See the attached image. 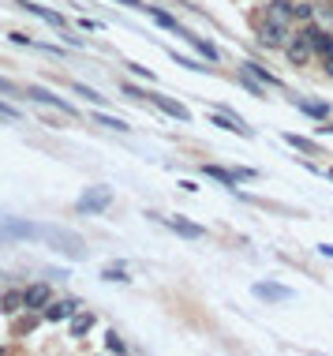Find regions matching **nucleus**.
Returning <instances> with one entry per match:
<instances>
[{"label": "nucleus", "mask_w": 333, "mask_h": 356, "mask_svg": "<svg viewBox=\"0 0 333 356\" xmlns=\"http://www.w3.org/2000/svg\"><path fill=\"white\" fill-rule=\"evenodd\" d=\"M90 326H94V315H90V312H87V315H75V323H71V334L79 337V334H87Z\"/></svg>", "instance_id": "nucleus-20"}, {"label": "nucleus", "mask_w": 333, "mask_h": 356, "mask_svg": "<svg viewBox=\"0 0 333 356\" xmlns=\"http://www.w3.org/2000/svg\"><path fill=\"white\" fill-rule=\"evenodd\" d=\"M169 229H172V233H180V236H188V240H199V236L206 233L202 225L188 222V217H169Z\"/></svg>", "instance_id": "nucleus-12"}, {"label": "nucleus", "mask_w": 333, "mask_h": 356, "mask_svg": "<svg viewBox=\"0 0 333 356\" xmlns=\"http://www.w3.org/2000/svg\"><path fill=\"white\" fill-rule=\"evenodd\" d=\"M303 34H307V38H311L314 53H318L322 60H326V57H333V38H330L326 30H318V26H307V30H303Z\"/></svg>", "instance_id": "nucleus-9"}, {"label": "nucleus", "mask_w": 333, "mask_h": 356, "mask_svg": "<svg viewBox=\"0 0 333 356\" xmlns=\"http://www.w3.org/2000/svg\"><path fill=\"white\" fill-rule=\"evenodd\" d=\"M23 296H26V308H49V300H53V289L45 285V281H34V285H26L23 289Z\"/></svg>", "instance_id": "nucleus-8"}, {"label": "nucleus", "mask_w": 333, "mask_h": 356, "mask_svg": "<svg viewBox=\"0 0 333 356\" xmlns=\"http://www.w3.org/2000/svg\"><path fill=\"white\" fill-rule=\"evenodd\" d=\"M26 98H34V102H42V105H57L60 113L75 116V105H71V102H64V98H57L53 90H45V87H38V83H26Z\"/></svg>", "instance_id": "nucleus-4"}, {"label": "nucleus", "mask_w": 333, "mask_h": 356, "mask_svg": "<svg viewBox=\"0 0 333 356\" xmlns=\"http://www.w3.org/2000/svg\"><path fill=\"white\" fill-rule=\"evenodd\" d=\"M210 121H214L217 127H221V132H236V135H244V139H251V127H247L244 121H240V116H233V113H225V109H217V113L214 116H210Z\"/></svg>", "instance_id": "nucleus-5"}, {"label": "nucleus", "mask_w": 333, "mask_h": 356, "mask_svg": "<svg viewBox=\"0 0 333 356\" xmlns=\"http://www.w3.org/2000/svg\"><path fill=\"white\" fill-rule=\"evenodd\" d=\"M0 94H8V98H26V87H19V83H12V79L0 75Z\"/></svg>", "instance_id": "nucleus-18"}, {"label": "nucleus", "mask_w": 333, "mask_h": 356, "mask_svg": "<svg viewBox=\"0 0 333 356\" xmlns=\"http://www.w3.org/2000/svg\"><path fill=\"white\" fill-rule=\"evenodd\" d=\"M289 26L292 23H281V19H270V15H266V19L258 23V45H266V49H285L292 38Z\"/></svg>", "instance_id": "nucleus-2"}, {"label": "nucleus", "mask_w": 333, "mask_h": 356, "mask_svg": "<svg viewBox=\"0 0 333 356\" xmlns=\"http://www.w3.org/2000/svg\"><path fill=\"white\" fill-rule=\"evenodd\" d=\"M202 172H206L210 180H221V184L233 188V191H236V184H240V169L228 172V169H221V166H202Z\"/></svg>", "instance_id": "nucleus-13"}, {"label": "nucleus", "mask_w": 333, "mask_h": 356, "mask_svg": "<svg viewBox=\"0 0 333 356\" xmlns=\"http://www.w3.org/2000/svg\"><path fill=\"white\" fill-rule=\"evenodd\" d=\"M0 121H4V124H19V113H15L12 105H4V102H0Z\"/></svg>", "instance_id": "nucleus-25"}, {"label": "nucleus", "mask_w": 333, "mask_h": 356, "mask_svg": "<svg viewBox=\"0 0 333 356\" xmlns=\"http://www.w3.org/2000/svg\"><path fill=\"white\" fill-rule=\"evenodd\" d=\"M146 12H150V19H154V23H161L165 30H172L177 38H188V30H183V26H180L177 19H172V15H165L161 8H146Z\"/></svg>", "instance_id": "nucleus-14"}, {"label": "nucleus", "mask_w": 333, "mask_h": 356, "mask_svg": "<svg viewBox=\"0 0 333 356\" xmlns=\"http://www.w3.org/2000/svg\"><path fill=\"white\" fill-rule=\"evenodd\" d=\"M172 57H177V53H172ZM177 64H180V68H191V71H206L199 60H191V57H177Z\"/></svg>", "instance_id": "nucleus-27"}, {"label": "nucleus", "mask_w": 333, "mask_h": 356, "mask_svg": "<svg viewBox=\"0 0 333 356\" xmlns=\"http://www.w3.org/2000/svg\"><path fill=\"white\" fill-rule=\"evenodd\" d=\"M183 42H191V45H195V49H199V53H202V57H206L210 64H217V60H221V57H217V49H214V45H210L206 38H195V34H188Z\"/></svg>", "instance_id": "nucleus-15"}, {"label": "nucleus", "mask_w": 333, "mask_h": 356, "mask_svg": "<svg viewBox=\"0 0 333 356\" xmlns=\"http://www.w3.org/2000/svg\"><path fill=\"white\" fill-rule=\"evenodd\" d=\"M105 349H109V353H124L127 345L120 341V337H116V330H113V334H109V341H105Z\"/></svg>", "instance_id": "nucleus-26"}, {"label": "nucleus", "mask_w": 333, "mask_h": 356, "mask_svg": "<svg viewBox=\"0 0 333 356\" xmlns=\"http://www.w3.org/2000/svg\"><path fill=\"white\" fill-rule=\"evenodd\" d=\"M101 278H105V281H127V270H124V267H105Z\"/></svg>", "instance_id": "nucleus-24"}, {"label": "nucleus", "mask_w": 333, "mask_h": 356, "mask_svg": "<svg viewBox=\"0 0 333 356\" xmlns=\"http://www.w3.org/2000/svg\"><path fill=\"white\" fill-rule=\"evenodd\" d=\"M255 296H258V300H273V304H289V300H292V289L277 285V281H258V285H255Z\"/></svg>", "instance_id": "nucleus-6"}, {"label": "nucleus", "mask_w": 333, "mask_h": 356, "mask_svg": "<svg viewBox=\"0 0 333 356\" xmlns=\"http://www.w3.org/2000/svg\"><path fill=\"white\" fill-rule=\"evenodd\" d=\"M94 121H98V124H105V127H113V132H127V124L120 121V116H105V113H94Z\"/></svg>", "instance_id": "nucleus-21"}, {"label": "nucleus", "mask_w": 333, "mask_h": 356, "mask_svg": "<svg viewBox=\"0 0 333 356\" xmlns=\"http://www.w3.org/2000/svg\"><path fill=\"white\" fill-rule=\"evenodd\" d=\"M311 15V4H296V19H307Z\"/></svg>", "instance_id": "nucleus-29"}, {"label": "nucleus", "mask_w": 333, "mask_h": 356, "mask_svg": "<svg viewBox=\"0 0 333 356\" xmlns=\"http://www.w3.org/2000/svg\"><path fill=\"white\" fill-rule=\"evenodd\" d=\"M285 53H289V60H292V64H307V60H311V53H314V45H311L307 34H296V38L285 45Z\"/></svg>", "instance_id": "nucleus-7"}, {"label": "nucleus", "mask_w": 333, "mask_h": 356, "mask_svg": "<svg viewBox=\"0 0 333 356\" xmlns=\"http://www.w3.org/2000/svg\"><path fill=\"white\" fill-rule=\"evenodd\" d=\"M326 71H330V75H333V57H326Z\"/></svg>", "instance_id": "nucleus-30"}, {"label": "nucleus", "mask_w": 333, "mask_h": 356, "mask_svg": "<svg viewBox=\"0 0 333 356\" xmlns=\"http://www.w3.org/2000/svg\"><path fill=\"white\" fill-rule=\"evenodd\" d=\"M71 90H75L79 98H87V102H94V105H105V98H101L98 90H90L87 83H71Z\"/></svg>", "instance_id": "nucleus-17"}, {"label": "nucleus", "mask_w": 333, "mask_h": 356, "mask_svg": "<svg viewBox=\"0 0 333 356\" xmlns=\"http://www.w3.org/2000/svg\"><path fill=\"white\" fill-rule=\"evenodd\" d=\"M109 203H113V191L109 188H90L75 203V210L79 214H101V210H109Z\"/></svg>", "instance_id": "nucleus-3"}, {"label": "nucleus", "mask_w": 333, "mask_h": 356, "mask_svg": "<svg viewBox=\"0 0 333 356\" xmlns=\"http://www.w3.org/2000/svg\"><path fill=\"white\" fill-rule=\"evenodd\" d=\"M244 71H251V75H255V79H262L266 87H281V79H277V75H270L266 68H258V64H244Z\"/></svg>", "instance_id": "nucleus-16"}, {"label": "nucleus", "mask_w": 333, "mask_h": 356, "mask_svg": "<svg viewBox=\"0 0 333 356\" xmlns=\"http://www.w3.org/2000/svg\"><path fill=\"white\" fill-rule=\"evenodd\" d=\"M19 308H26V296L23 293H8L4 296V312H19Z\"/></svg>", "instance_id": "nucleus-22"}, {"label": "nucleus", "mask_w": 333, "mask_h": 356, "mask_svg": "<svg viewBox=\"0 0 333 356\" xmlns=\"http://www.w3.org/2000/svg\"><path fill=\"white\" fill-rule=\"evenodd\" d=\"M42 240H49L57 251H64L68 259H82V236L79 233H68V229H57V225H42Z\"/></svg>", "instance_id": "nucleus-1"}, {"label": "nucleus", "mask_w": 333, "mask_h": 356, "mask_svg": "<svg viewBox=\"0 0 333 356\" xmlns=\"http://www.w3.org/2000/svg\"><path fill=\"white\" fill-rule=\"evenodd\" d=\"M146 98H150V102H154L157 109H165L169 116H177V121H183V124L191 121V116H188V109H183L180 102H169V98H161V94H146Z\"/></svg>", "instance_id": "nucleus-11"}, {"label": "nucleus", "mask_w": 333, "mask_h": 356, "mask_svg": "<svg viewBox=\"0 0 333 356\" xmlns=\"http://www.w3.org/2000/svg\"><path fill=\"white\" fill-rule=\"evenodd\" d=\"M303 113H311V116H318V121H326L330 116V105H307V102H300Z\"/></svg>", "instance_id": "nucleus-23"}, {"label": "nucleus", "mask_w": 333, "mask_h": 356, "mask_svg": "<svg viewBox=\"0 0 333 356\" xmlns=\"http://www.w3.org/2000/svg\"><path fill=\"white\" fill-rule=\"evenodd\" d=\"M42 315L49 319V323H64L68 315H75V304H71V300H60V304H53V300H49V308H42Z\"/></svg>", "instance_id": "nucleus-10"}, {"label": "nucleus", "mask_w": 333, "mask_h": 356, "mask_svg": "<svg viewBox=\"0 0 333 356\" xmlns=\"http://www.w3.org/2000/svg\"><path fill=\"white\" fill-rule=\"evenodd\" d=\"M26 12H34V15H42L45 23H53V26H64V19L57 12H45V8H38V4H26Z\"/></svg>", "instance_id": "nucleus-19"}, {"label": "nucleus", "mask_w": 333, "mask_h": 356, "mask_svg": "<svg viewBox=\"0 0 333 356\" xmlns=\"http://www.w3.org/2000/svg\"><path fill=\"white\" fill-rule=\"evenodd\" d=\"M285 139H289L292 147H300V150H314V143L311 139H300V135H285Z\"/></svg>", "instance_id": "nucleus-28"}]
</instances>
